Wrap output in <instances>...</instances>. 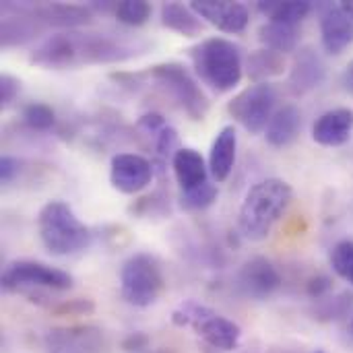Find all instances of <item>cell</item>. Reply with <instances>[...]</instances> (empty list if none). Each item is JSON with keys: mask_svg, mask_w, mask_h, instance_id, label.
Instances as JSON below:
<instances>
[{"mask_svg": "<svg viewBox=\"0 0 353 353\" xmlns=\"http://www.w3.org/2000/svg\"><path fill=\"white\" fill-rule=\"evenodd\" d=\"M2 288L10 294H21L29 302H37L52 310L48 292H68L74 283L72 275L37 261H14L2 271Z\"/></svg>", "mask_w": 353, "mask_h": 353, "instance_id": "277c9868", "label": "cell"}, {"mask_svg": "<svg viewBox=\"0 0 353 353\" xmlns=\"http://www.w3.org/2000/svg\"><path fill=\"white\" fill-rule=\"evenodd\" d=\"M147 345H149V337L145 333H130L122 343L124 352L128 353H141L143 350H147Z\"/></svg>", "mask_w": 353, "mask_h": 353, "instance_id": "74e56055", "label": "cell"}, {"mask_svg": "<svg viewBox=\"0 0 353 353\" xmlns=\"http://www.w3.org/2000/svg\"><path fill=\"white\" fill-rule=\"evenodd\" d=\"M300 128H302V112L290 103V105L279 108L273 114V118L265 130V137H267V143L271 147L283 149L298 139Z\"/></svg>", "mask_w": 353, "mask_h": 353, "instance_id": "7402d4cb", "label": "cell"}, {"mask_svg": "<svg viewBox=\"0 0 353 353\" xmlns=\"http://www.w3.org/2000/svg\"><path fill=\"white\" fill-rule=\"evenodd\" d=\"M190 60L196 77L217 93L236 89L244 74L240 48L225 37H207L192 46Z\"/></svg>", "mask_w": 353, "mask_h": 353, "instance_id": "7a4b0ae2", "label": "cell"}, {"mask_svg": "<svg viewBox=\"0 0 353 353\" xmlns=\"http://www.w3.org/2000/svg\"><path fill=\"white\" fill-rule=\"evenodd\" d=\"M172 170L176 176V182L180 184L182 192L186 190H194L209 180V163L205 161V157L192 149V147H180L172 159Z\"/></svg>", "mask_w": 353, "mask_h": 353, "instance_id": "ffe728a7", "label": "cell"}, {"mask_svg": "<svg viewBox=\"0 0 353 353\" xmlns=\"http://www.w3.org/2000/svg\"><path fill=\"white\" fill-rule=\"evenodd\" d=\"M353 304L352 294H341L337 298H331V300H325L319 308V319L323 321H339L343 319Z\"/></svg>", "mask_w": 353, "mask_h": 353, "instance_id": "1f68e13d", "label": "cell"}, {"mask_svg": "<svg viewBox=\"0 0 353 353\" xmlns=\"http://www.w3.org/2000/svg\"><path fill=\"white\" fill-rule=\"evenodd\" d=\"M21 93V81L12 74L0 77V108H8Z\"/></svg>", "mask_w": 353, "mask_h": 353, "instance_id": "836d02e7", "label": "cell"}, {"mask_svg": "<svg viewBox=\"0 0 353 353\" xmlns=\"http://www.w3.org/2000/svg\"><path fill=\"white\" fill-rule=\"evenodd\" d=\"M331 267H333V271H335L341 279L350 281V283L353 285V242L352 240H343V242H339V244L333 248V252H331Z\"/></svg>", "mask_w": 353, "mask_h": 353, "instance_id": "f546056e", "label": "cell"}, {"mask_svg": "<svg viewBox=\"0 0 353 353\" xmlns=\"http://www.w3.org/2000/svg\"><path fill=\"white\" fill-rule=\"evenodd\" d=\"M153 12V6L145 0H124V2H116V10L114 17L128 27H141L149 21Z\"/></svg>", "mask_w": 353, "mask_h": 353, "instance_id": "4316f807", "label": "cell"}, {"mask_svg": "<svg viewBox=\"0 0 353 353\" xmlns=\"http://www.w3.org/2000/svg\"><path fill=\"white\" fill-rule=\"evenodd\" d=\"M190 8L217 27L223 33H242L248 27L250 12L248 6L242 2H232V0H192Z\"/></svg>", "mask_w": 353, "mask_h": 353, "instance_id": "4fadbf2b", "label": "cell"}, {"mask_svg": "<svg viewBox=\"0 0 353 353\" xmlns=\"http://www.w3.org/2000/svg\"><path fill=\"white\" fill-rule=\"evenodd\" d=\"M155 176L153 163L137 153H118L110 163V182L122 194H137L145 190Z\"/></svg>", "mask_w": 353, "mask_h": 353, "instance_id": "8fae6325", "label": "cell"}, {"mask_svg": "<svg viewBox=\"0 0 353 353\" xmlns=\"http://www.w3.org/2000/svg\"><path fill=\"white\" fill-rule=\"evenodd\" d=\"M182 207L190 209V211H203L207 207H211L217 201V186L213 182H207L194 190H186L180 194Z\"/></svg>", "mask_w": 353, "mask_h": 353, "instance_id": "f1b7e54d", "label": "cell"}, {"mask_svg": "<svg viewBox=\"0 0 353 353\" xmlns=\"http://www.w3.org/2000/svg\"><path fill=\"white\" fill-rule=\"evenodd\" d=\"M281 285V275L277 267L265 256L248 259L238 271V288L244 296L254 300H267Z\"/></svg>", "mask_w": 353, "mask_h": 353, "instance_id": "5bb4252c", "label": "cell"}, {"mask_svg": "<svg viewBox=\"0 0 353 353\" xmlns=\"http://www.w3.org/2000/svg\"><path fill=\"white\" fill-rule=\"evenodd\" d=\"M259 39L267 50L279 52V54H290L298 48L300 41V29L298 25H288V23H275L267 21L259 29Z\"/></svg>", "mask_w": 353, "mask_h": 353, "instance_id": "d4e9b609", "label": "cell"}, {"mask_svg": "<svg viewBox=\"0 0 353 353\" xmlns=\"http://www.w3.org/2000/svg\"><path fill=\"white\" fill-rule=\"evenodd\" d=\"M314 4L308 0H261L256 2V10L275 23H288V25H300L310 12Z\"/></svg>", "mask_w": 353, "mask_h": 353, "instance_id": "cb8c5ba5", "label": "cell"}, {"mask_svg": "<svg viewBox=\"0 0 353 353\" xmlns=\"http://www.w3.org/2000/svg\"><path fill=\"white\" fill-rule=\"evenodd\" d=\"M238 153V132L234 126H223L209 151V172L215 182H225L236 165Z\"/></svg>", "mask_w": 353, "mask_h": 353, "instance_id": "44dd1931", "label": "cell"}, {"mask_svg": "<svg viewBox=\"0 0 353 353\" xmlns=\"http://www.w3.org/2000/svg\"><path fill=\"white\" fill-rule=\"evenodd\" d=\"M2 23H0V43L4 48L25 46L37 39L46 25L33 14L31 4H2Z\"/></svg>", "mask_w": 353, "mask_h": 353, "instance_id": "7c38bea8", "label": "cell"}, {"mask_svg": "<svg viewBox=\"0 0 353 353\" xmlns=\"http://www.w3.org/2000/svg\"><path fill=\"white\" fill-rule=\"evenodd\" d=\"M327 79V66L321 58V54L306 46L300 48L294 56L292 68H290V89L294 95H306L314 89H319Z\"/></svg>", "mask_w": 353, "mask_h": 353, "instance_id": "9a60e30c", "label": "cell"}, {"mask_svg": "<svg viewBox=\"0 0 353 353\" xmlns=\"http://www.w3.org/2000/svg\"><path fill=\"white\" fill-rule=\"evenodd\" d=\"M147 74L163 87L172 99L184 110V114L194 120L203 122L209 114L211 101L196 83V79L188 72V68L180 62H161L147 70Z\"/></svg>", "mask_w": 353, "mask_h": 353, "instance_id": "52a82bcc", "label": "cell"}, {"mask_svg": "<svg viewBox=\"0 0 353 353\" xmlns=\"http://www.w3.org/2000/svg\"><path fill=\"white\" fill-rule=\"evenodd\" d=\"M130 211L134 215H141V217H149V215H157V217H163L165 213H170V205H168V196H163L161 192H153L149 196H143L139 199Z\"/></svg>", "mask_w": 353, "mask_h": 353, "instance_id": "4dcf8cb0", "label": "cell"}, {"mask_svg": "<svg viewBox=\"0 0 353 353\" xmlns=\"http://www.w3.org/2000/svg\"><path fill=\"white\" fill-rule=\"evenodd\" d=\"M74 41V60L81 64H114L132 60L149 48V43L137 39H126L110 33H79L72 31Z\"/></svg>", "mask_w": 353, "mask_h": 353, "instance_id": "ba28073f", "label": "cell"}, {"mask_svg": "<svg viewBox=\"0 0 353 353\" xmlns=\"http://www.w3.org/2000/svg\"><path fill=\"white\" fill-rule=\"evenodd\" d=\"M48 353H103L105 337L95 325H72L50 329L43 339Z\"/></svg>", "mask_w": 353, "mask_h": 353, "instance_id": "30bf717a", "label": "cell"}, {"mask_svg": "<svg viewBox=\"0 0 353 353\" xmlns=\"http://www.w3.org/2000/svg\"><path fill=\"white\" fill-rule=\"evenodd\" d=\"M321 39L329 54H341L353 43V19L343 12L339 4H319Z\"/></svg>", "mask_w": 353, "mask_h": 353, "instance_id": "e0dca14e", "label": "cell"}, {"mask_svg": "<svg viewBox=\"0 0 353 353\" xmlns=\"http://www.w3.org/2000/svg\"><path fill=\"white\" fill-rule=\"evenodd\" d=\"M165 279L155 256L137 252L120 267V294L126 304L134 308L153 306L163 294Z\"/></svg>", "mask_w": 353, "mask_h": 353, "instance_id": "5b68a950", "label": "cell"}, {"mask_svg": "<svg viewBox=\"0 0 353 353\" xmlns=\"http://www.w3.org/2000/svg\"><path fill=\"white\" fill-rule=\"evenodd\" d=\"M341 83H343V89L353 95V60L347 64V66H345L343 77H341Z\"/></svg>", "mask_w": 353, "mask_h": 353, "instance_id": "f35d334b", "label": "cell"}, {"mask_svg": "<svg viewBox=\"0 0 353 353\" xmlns=\"http://www.w3.org/2000/svg\"><path fill=\"white\" fill-rule=\"evenodd\" d=\"M21 172V161L12 155H2L0 159V182L10 184Z\"/></svg>", "mask_w": 353, "mask_h": 353, "instance_id": "8d00e7d4", "label": "cell"}, {"mask_svg": "<svg viewBox=\"0 0 353 353\" xmlns=\"http://www.w3.org/2000/svg\"><path fill=\"white\" fill-rule=\"evenodd\" d=\"M93 310H95V304L91 300L74 298V300H58L50 312L58 316H83V314H91Z\"/></svg>", "mask_w": 353, "mask_h": 353, "instance_id": "d6a6232c", "label": "cell"}, {"mask_svg": "<svg viewBox=\"0 0 353 353\" xmlns=\"http://www.w3.org/2000/svg\"><path fill=\"white\" fill-rule=\"evenodd\" d=\"M331 290H333V279L329 275H323V273L321 275H314L308 281V288H306V292H308L310 298H325Z\"/></svg>", "mask_w": 353, "mask_h": 353, "instance_id": "d590c367", "label": "cell"}, {"mask_svg": "<svg viewBox=\"0 0 353 353\" xmlns=\"http://www.w3.org/2000/svg\"><path fill=\"white\" fill-rule=\"evenodd\" d=\"M165 126H168L165 118H163L161 114H155V112L141 116V118H139V122H137V128H139V130H143L147 137H153V139H155V137L165 128Z\"/></svg>", "mask_w": 353, "mask_h": 353, "instance_id": "e575fe53", "label": "cell"}, {"mask_svg": "<svg viewBox=\"0 0 353 353\" xmlns=\"http://www.w3.org/2000/svg\"><path fill=\"white\" fill-rule=\"evenodd\" d=\"M172 321L178 327H192L209 347L219 352L238 350L242 339V329L234 321L192 300L184 302L178 310H174Z\"/></svg>", "mask_w": 353, "mask_h": 353, "instance_id": "8992f818", "label": "cell"}, {"mask_svg": "<svg viewBox=\"0 0 353 353\" xmlns=\"http://www.w3.org/2000/svg\"><path fill=\"white\" fill-rule=\"evenodd\" d=\"M353 110L335 108L316 118L312 126V139L323 147H341L352 139Z\"/></svg>", "mask_w": 353, "mask_h": 353, "instance_id": "ac0fdd59", "label": "cell"}, {"mask_svg": "<svg viewBox=\"0 0 353 353\" xmlns=\"http://www.w3.org/2000/svg\"><path fill=\"white\" fill-rule=\"evenodd\" d=\"M314 353H325V352H314Z\"/></svg>", "mask_w": 353, "mask_h": 353, "instance_id": "60d3db41", "label": "cell"}, {"mask_svg": "<svg viewBox=\"0 0 353 353\" xmlns=\"http://www.w3.org/2000/svg\"><path fill=\"white\" fill-rule=\"evenodd\" d=\"M339 6L343 8L345 14H350L353 19V0H343V2H339Z\"/></svg>", "mask_w": 353, "mask_h": 353, "instance_id": "ab89813d", "label": "cell"}, {"mask_svg": "<svg viewBox=\"0 0 353 353\" xmlns=\"http://www.w3.org/2000/svg\"><path fill=\"white\" fill-rule=\"evenodd\" d=\"M294 199L292 186L281 178H267L250 186L240 211L238 228L246 240H265Z\"/></svg>", "mask_w": 353, "mask_h": 353, "instance_id": "6da1fadb", "label": "cell"}, {"mask_svg": "<svg viewBox=\"0 0 353 353\" xmlns=\"http://www.w3.org/2000/svg\"><path fill=\"white\" fill-rule=\"evenodd\" d=\"M33 14L46 25V27H58V29H72L81 25H89L93 21V10L87 4H68V2H46L31 6Z\"/></svg>", "mask_w": 353, "mask_h": 353, "instance_id": "d6986e66", "label": "cell"}, {"mask_svg": "<svg viewBox=\"0 0 353 353\" xmlns=\"http://www.w3.org/2000/svg\"><path fill=\"white\" fill-rule=\"evenodd\" d=\"M277 103V91L271 83H254L234 95L228 103V114L250 134L267 130Z\"/></svg>", "mask_w": 353, "mask_h": 353, "instance_id": "9c48e42d", "label": "cell"}, {"mask_svg": "<svg viewBox=\"0 0 353 353\" xmlns=\"http://www.w3.org/2000/svg\"><path fill=\"white\" fill-rule=\"evenodd\" d=\"M29 62L48 70H62L77 66L72 31H60L41 39L29 54Z\"/></svg>", "mask_w": 353, "mask_h": 353, "instance_id": "2e32d148", "label": "cell"}, {"mask_svg": "<svg viewBox=\"0 0 353 353\" xmlns=\"http://www.w3.org/2000/svg\"><path fill=\"white\" fill-rule=\"evenodd\" d=\"M161 25L170 31H176L184 37H196L203 33V19L182 2H163L159 8Z\"/></svg>", "mask_w": 353, "mask_h": 353, "instance_id": "603a6c76", "label": "cell"}, {"mask_svg": "<svg viewBox=\"0 0 353 353\" xmlns=\"http://www.w3.org/2000/svg\"><path fill=\"white\" fill-rule=\"evenodd\" d=\"M285 70V56L273 50H254L246 58V72L254 83H267L271 77H279Z\"/></svg>", "mask_w": 353, "mask_h": 353, "instance_id": "484cf974", "label": "cell"}, {"mask_svg": "<svg viewBox=\"0 0 353 353\" xmlns=\"http://www.w3.org/2000/svg\"><path fill=\"white\" fill-rule=\"evenodd\" d=\"M21 118L31 130H37V132H48L56 124V112L43 101L27 103L21 112Z\"/></svg>", "mask_w": 353, "mask_h": 353, "instance_id": "83f0119b", "label": "cell"}, {"mask_svg": "<svg viewBox=\"0 0 353 353\" xmlns=\"http://www.w3.org/2000/svg\"><path fill=\"white\" fill-rule=\"evenodd\" d=\"M37 234L43 248L54 256H70L85 250L93 234L64 201H50L37 213Z\"/></svg>", "mask_w": 353, "mask_h": 353, "instance_id": "3957f363", "label": "cell"}]
</instances>
